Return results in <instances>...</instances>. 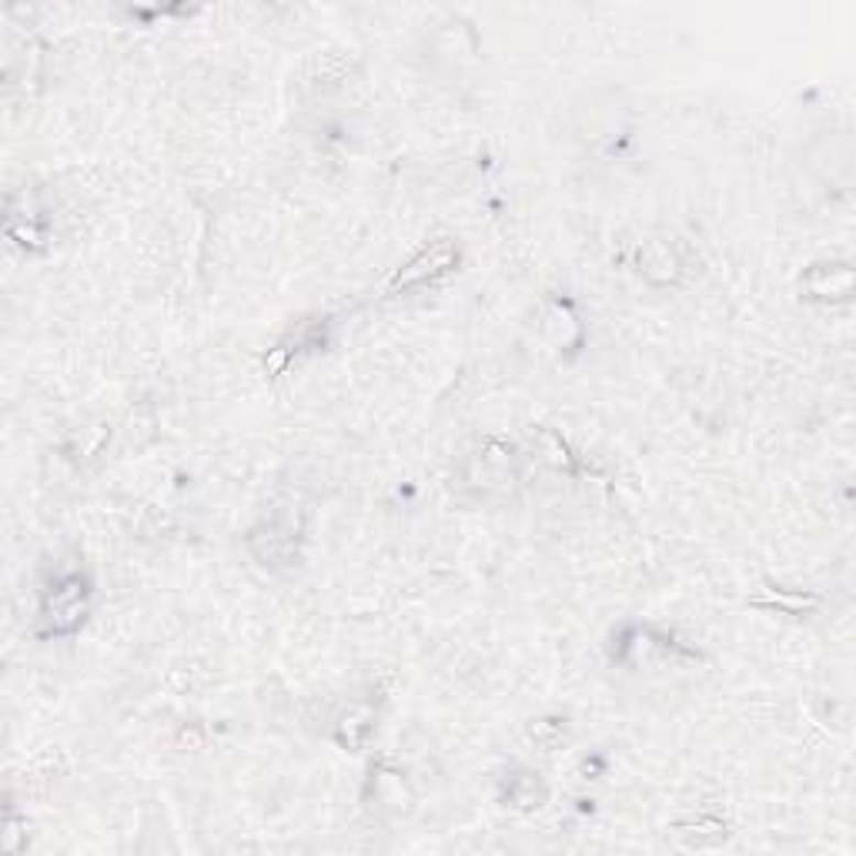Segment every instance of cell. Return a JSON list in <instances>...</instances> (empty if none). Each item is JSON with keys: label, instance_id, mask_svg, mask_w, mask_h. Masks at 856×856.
I'll return each instance as SVG.
<instances>
[{"label": "cell", "instance_id": "obj_1", "mask_svg": "<svg viewBox=\"0 0 856 856\" xmlns=\"http://www.w3.org/2000/svg\"><path fill=\"white\" fill-rule=\"evenodd\" d=\"M456 259H459L456 248L446 244V241H439V244H432V248H425L408 268H402V272L395 275L392 288H408V285L421 282V278H436V275L449 272V268L456 265Z\"/></svg>", "mask_w": 856, "mask_h": 856}]
</instances>
